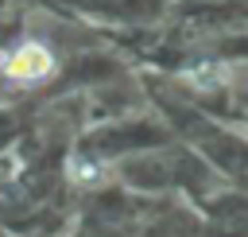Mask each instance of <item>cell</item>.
<instances>
[{
	"mask_svg": "<svg viewBox=\"0 0 248 237\" xmlns=\"http://www.w3.org/2000/svg\"><path fill=\"white\" fill-rule=\"evenodd\" d=\"M4 74H8L12 82H43V78L54 74V54H50L43 43L27 39V43H19V47L4 58Z\"/></svg>",
	"mask_w": 248,
	"mask_h": 237,
	"instance_id": "obj_1",
	"label": "cell"
},
{
	"mask_svg": "<svg viewBox=\"0 0 248 237\" xmlns=\"http://www.w3.org/2000/svg\"><path fill=\"white\" fill-rule=\"evenodd\" d=\"M186 78H190L194 85H221V82H229V66H225V62H202V66H194Z\"/></svg>",
	"mask_w": 248,
	"mask_h": 237,
	"instance_id": "obj_2",
	"label": "cell"
},
{
	"mask_svg": "<svg viewBox=\"0 0 248 237\" xmlns=\"http://www.w3.org/2000/svg\"><path fill=\"white\" fill-rule=\"evenodd\" d=\"M70 175H74V179H81V183L101 179V171H97V167H89V163H81V159H74V163H70Z\"/></svg>",
	"mask_w": 248,
	"mask_h": 237,
	"instance_id": "obj_3",
	"label": "cell"
}]
</instances>
